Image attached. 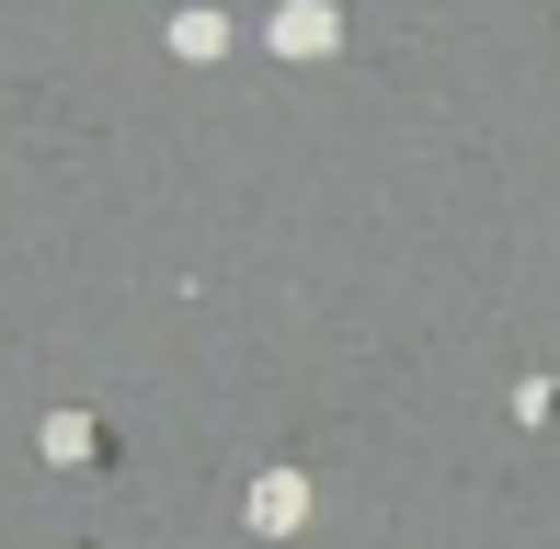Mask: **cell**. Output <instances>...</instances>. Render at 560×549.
Instances as JSON below:
<instances>
[{
	"label": "cell",
	"instance_id": "obj_1",
	"mask_svg": "<svg viewBox=\"0 0 560 549\" xmlns=\"http://www.w3.org/2000/svg\"><path fill=\"white\" fill-rule=\"evenodd\" d=\"M332 35H343V23H332V0H275V23H264V46H275V58H332Z\"/></svg>",
	"mask_w": 560,
	"mask_h": 549
},
{
	"label": "cell",
	"instance_id": "obj_3",
	"mask_svg": "<svg viewBox=\"0 0 560 549\" xmlns=\"http://www.w3.org/2000/svg\"><path fill=\"white\" fill-rule=\"evenodd\" d=\"M172 46L207 69V58H229V23H218V12H172Z\"/></svg>",
	"mask_w": 560,
	"mask_h": 549
},
{
	"label": "cell",
	"instance_id": "obj_4",
	"mask_svg": "<svg viewBox=\"0 0 560 549\" xmlns=\"http://www.w3.org/2000/svg\"><path fill=\"white\" fill-rule=\"evenodd\" d=\"M92 446H104V435H92V423H81V412H46V458H58V469H81V458H92Z\"/></svg>",
	"mask_w": 560,
	"mask_h": 549
},
{
	"label": "cell",
	"instance_id": "obj_2",
	"mask_svg": "<svg viewBox=\"0 0 560 549\" xmlns=\"http://www.w3.org/2000/svg\"><path fill=\"white\" fill-rule=\"evenodd\" d=\"M298 515H310V481H298V469H264V481H252V527H264V538H287Z\"/></svg>",
	"mask_w": 560,
	"mask_h": 549
}]
</instances>
